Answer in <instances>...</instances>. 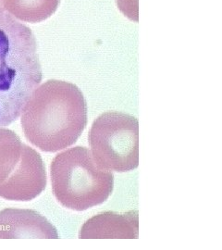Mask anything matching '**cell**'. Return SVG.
I'll return each mask as SVG.
<instances>
[{
	"instance_id": "cell-1",
	"label": "cell",
	"mask_w": 222,
	"mask_h": 250,
	"mask_svg": "<svg viewBox=\"0 0 222 250\" xmlns=\"http://www.w3.org/2000/svg\"><path fill=\"white\" fill-rule=\"evenodd\" d=\"M27 140L44 152H57L75 143L87 125V104L76 85L48 80L33 93L21 112Z\"/></svg>"
},
{
	"instance_id": "cell-2",
	"label": "cell",
	"mask_w": 222,
	"mask_h": 250,
	"mask_svg": "<svg viewBox=\"0 0 222 250\" xmlns=\"http://www.w3.org/2000/svg\"><path fill=\"white\" fill-rule=\"evenodd\" d=\"M42 77L36 36L0 7V127L20 116Z\"/></svg>"
},
{
	"instance_id": "cell-3",
	"label": "cell",
	"mask_w": 222,
	"mask_h": 250,
	"mask_svg": "<svg viewBox=\"0 0 222 250\" xmlns=\"http://www.w3.org/2000/svg\"><path fill=\"white\" fill-rule=\"evenodd\" d=\"M50 175L57 200L77 211L104 203L114 187L113 173L99 169L88 148L79 146L54 158Z\"/></svg>"
},
{
	"instance_id": "cell-4",
	"label": "cell",
	"mask_w": 222,
	"mask_h": 250,
	"mask_svg": "<svg viewBox=\"0 0 222 250\" xmlns=\"http://www.w3.org/2000/svg\"><path fill=\"white\" fill-rule=\"evenodd\" d=\"M91 154L101 170L126 172L139 165V123L129 114L107 111L98 117L88 135Z\"/></svg>"
},
{
	"instance_id": "cell-5",
	"label": "cell",
	"mask_w": 222,
	"mask_h": 250,
	"mask_svg": "<svg viewBox=\"0 0 222 250\" xmlns=\"http://www.w3.org/2000/svg\"><path fill=\"white\" fill-rule=\"evenodd\" d=\"M46 178L41 155L23 144L18 166L0 186V197L16 201L33 200L46 188Z\"/></svg>"
},
{
	"instance_id": "cell-6",
	"label": "cell",
	"mask_w": 222,
	"mask_h": 250,
	"mask_svg": "<svg viewBox=\"0 0 222 250\" xmlns=\"http://www.w3.org/2000/svg\"><path fill=\"white\" fill-rule=\"evenodd\" d=\"M60 238L59 232L43 215L31 209L5 208L0 211V239Z\"/></svg>"
},
{
	"instance_id": "cell-7",
	"label": "cell",
	"mask_w": 222,
	"mask_h": 250,
	"mask_svg": "<svg viewBox=\"0 0 222 250\" xmlns=\"http://www.w3.org/2000/svg\"><path fill=\"white\" fill-rule=\"evenodd\" d=\"M139 219L137 211L123 214L104 212L94 216L82 225L79 233L81 239L99 238H138Z\"/></svg>"
},
{
	"instance_id": "cell-8",
	"label": "cell",
	"mask_w": 222,
	"mask_h": 250,
	"mask_svg": "<svg viewBox=\"0 0 222 250\" xmlns=\"http://www.w3.org/2000/svg\"><path fill=\"white\" fill-rule=\"evenodd\" d=\"M61 0H2L1 7L21 21L37 23L55 13Z\"/></svg>"
},
{
	"instance_id": "cell-9",
	"label": "cell",
	"mask_w": 222,
	"mask_h": 250,
	"mask_svg": "<svg viewBox=\"0 0 222 250\" xmlns=\"http://www.w3.org/2000/svg\"><path fill=\"white\" fill-rule=\"evenodd\" d=\"M22 145L13 131L0 128V186L8 180L18 166Z\"/></svg>"
}]
</instances>
